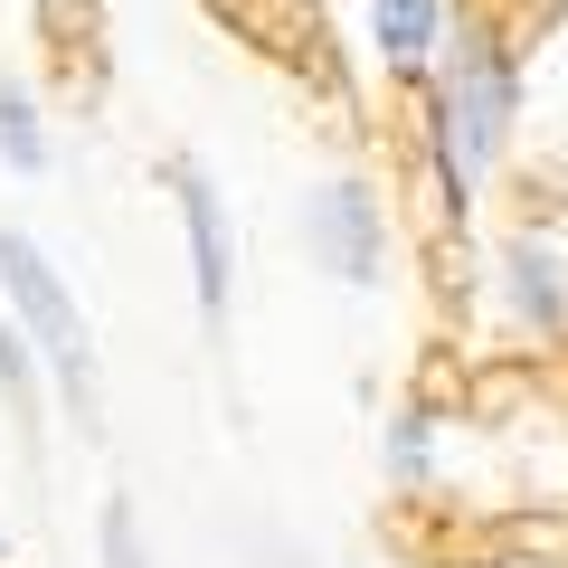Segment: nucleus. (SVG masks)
I'll use <instances>...</instances> for the list:
<instances>
[{"label": "nucleus", "instance_id": "obj_8", "mask_svg": "<svg viewBox=\"0 0 568 568\" xmlns=\"http://www.w3.org/2000/svg\"><path fill=\"white\" fill-rule=\"evenodd\" d=\"M95 549H104V568H152V549H142V521H133V503H104V511H95Z\"/></svg>", "mask_w": 568, "mask_h": 568}, {"label": "nucleus", "instance_id": "obj_2", "mask_svg": "<svg viewBox=\"0 0 568 568\" xmlns=\"http://www.w3.org/2000/svg\"><path fill=\"white\" fill-rule=\"evenodd\" d=\"M511 133V67L493 39H474L465 58H455V85H446V142L455 152H474V162H493Z\"/></svg>", "mask_w": 568, "mask_h": 568}, {"label": "nucleus", "instance_id": "obj_9", "mask_svg": "<svg viewBox=\"0 0 568 568\" xmlns=\"http://www.w3.org/2000/svg\"><path fill=\"white\" fill-rule=\"evenodd\" d=\"M0 388H10L20 417H29V342H10V332H0Z\"/></svg>", "mask_w": 568, "mask_h": 568}, {"label": "nucleus", "instance_id": "obj_4", "mask_svg": "<svg viewBox=\"0 0 568 568\" xmlns=\"http://www.w3.org/2000/svg\"><path fill=\"white\" fill-rule=\"evenodd\" d=\"M171 200H181V227H190V284H200V313L219 323L227 313V209L209 190V171H171Z\"/></svg>", "mask_w": 568, "mask_h": 568}, {"label": "nucleus", "instance_id": "obj_1", "mask_svg": "<svg viewBox=\"0 0 568 568\" xmlns=\"http://www.w3.org/2000/svg\"><path fill=\"white\" fill-rule=\"evenodd\" d=\"M0 284H10V313L29 323L39 361L58 369L67 407H77V417H95V342H85V313H77V294L58 284V265H48L20 227H0Z\"/></svg>", "mask_w": 568, "mask_h": 568}, {"label": "nucleus", "instance_id": "obj_5", "mask_svg": "<svg viewBox=\"0 0 568 568\" xmlns=\"http://www.w3.org/2000/svg\"><path fill=\"white\" fill-rule=\"evenodd\" d=\"M511 294H521L530 323H568V275H559V256H549L540 237L511 246Z\"/></svg>", "mask_w": 568, "mask_h": 568}, {"label": "nucleus", "instance_id": "obj_10", "mask_svg": "<svg viewBox=\"0 0 568 568\" xmlns=\"http://www.w3.org/2000/svg\"><path fill=\"white\" fill-rule=\"evenodd\" d=\"M388 465H398V474L426 465V417H398V436H388Z\"/></svg>", "mask_w": 568, "mask_h": 568}, {"label": "nucleus", "instance_id": "obj_7", "mask_svg": "<svg viewBox=\"0 0 568 568\" xmlns=\"http://www.w3.org/2000/svg\"><path fill=\"white\" fill-rule=\"evenodd\" d=\"M0 162L10 171H48V133H39V104L20 95V85L0 77Z\"/></svg>", "mask_w": 568, "mask_h": 568}, {"label": "nucleus", "instance_id": "obj_6", "mask_svg": "<svg viewBox=\"0 0 568 568\" xmlns=\"http://www.w3.org/2000/svg\"><path fill=\"white\" fill-rule=\"evenodd\" d=\"M369 29H379V48L398 67H426V48H436V0H379Z\"/></svg>", "mask_w": 568, "mask_h": 568}, {"label": "nucleus", "instance_id": "obj_3", "mask_svg": "<svg viewBox=\"0 0 568 568\" xmlns=\"http://www.w3.org/2000/svg\"><path fill=\"white\" fill-rule=\"evenodd\" d=\"M313 256L342 284H379V200H369L361 181H332L323 200H313Z\"/></svg>", "mask_w": 568, "mask_h": 568}]
</instances>
